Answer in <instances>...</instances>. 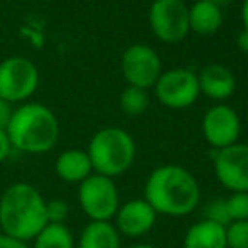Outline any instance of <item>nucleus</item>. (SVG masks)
<instances>
[{"label": "nucleus", "mask_w": 248, "mask_h": 248, "mask_svg": "<svg viewBox=\"0 0 248 248\" xmlns=\"http://www.w3.org/2000/svg\"><path fill=\"white\" fill-rule=\"evenodd\" d=\"M144 199L157 215L187 216L198 208L201 199L198 179L177 164L159 166L149 174L144 186Z\"/></svg>", "instance_id": "f257e3e1"}, {"label": "nucleus", "mask_w": 248, "mask_h": 248, "mask_svg": "<svg viewBox=\"0 0 248 248\" xmlns=\"http://www.w3.org/2000/svg\"><path fill=\"white\" fill-rule=\"evenodd\" d=\"M47 225L46 199L29 183H14L0 196V230L20 242H32Z\"/></svg>", "instance_id": "f03ea898"}, {"label": "nucleus", "mask_w": 248, "mask_h": 248, "mask_svg": "<svg viewBox=\"0 0 248 248\" xmlns=\"http://www.w3.org/2000/svg\"><path fill=\"white\" fill-rule=\"evenodd\" d=\"M14 150L39 155L54 149L59 139V122L43 103H26L16 108L7 127Z\"/></svg>", "instance_id": "7ed1b4c3"}, {"label": "nucleus", "mask_w": 248, "mask_h": 248, "mask_svg": "<svg viewBox=\"0 0 248 248\" xmlns=\"http://www.w3.org/2000/svg\"><path fill=\"white\" fill-rule=\"evenodd\" d=\"M86 154L92 160L93 172L115 179L134 166L137 145L124 128L105 127L92 137Z\"/></svg>", "instance_id": "20e7f679"}, {"label": "nucleus", "mask_w": 248, "mask_h": 248, "mask_svg": "<svg viewBox=\"0 0 248 248\" xmlns=\"http://www.w3.org/2000/svg\"><path fill=\"white\" fill-rule=\"evenodd\" d=\"M78 202L90 221H110L120 208V194L113 179L93 172L78 184Z\"/></svg>", "instance_id": "39448f33"}, {"label": "nucleus", "mask_w": 248, "mask_h": 248, "mask_svg": "<svg viewBox=\"0 0 248 248\" xmlns=\"http://www.w3.org/2000/svg\"><path fill=\"white\" fill-rule=\"evenodd\" d=\"M39 85V71L31 59L12 56L0 62V100L19 103L34 95Z\"/></svg>", "instance_id": "423d86ee"}, {"label": "nucleus", "mask_w": 248, "mask_h": 248, "mask_svg": "<svg viewBox=\"0 0 248 248\" xmlns=\"http://www.w3.org/2000/svg\"><path fill=\"white\" fill-rule=\"evenodd\" d=\"M189 7L184 0H154L149 9V24L154 36L166 44H177L189 32Z\"/></svg>", "instance_id": "0eeeda50"}, {"label": "nucleus", "mask_w": 248, "mask_h": 248, "mask_svg": "<svg viewBox=\"0 0 248 248\" xmlns=\"http://www.w3.org/2000/svg\"><path fill=\"white\" fill-rule=\"evenodd\" d=\"M155 96L164 107L172 110L189 108L198 100L199 85L198 75L191 69L176 68L164 71L154 85Z\"/></svg>", "instance_id": "6e6552de"}, {"label": "nucleus", "mask_w": 248, "mask_h": 248, "mask_svg": "<svg viewBox=\"0 0 248 248\" xmlns=\"http://www.w3.org/2000/svg\"><path fill=\"white\" fill-rule=\"evenodd\" d=\"M122 75L128 86L149 90L162 75V62L155 51L147 44H134L122 56Z\"/></svg>", "instance_id": "1a4fd4ad"}, {"label": "nucleus", "mask_w": 248, "mask_h": 248, "mask_svg": "<svg viewBox=\"0 0 248 248\" xmlns=\"http://www.w3.org/2000/svg\"><path fill=\"white\" fill-rule=\"evenodd\" d=\"M215 176L232 193H248V144L236 142L216 150Z\"/></svg>", "instance_id": "9d476101"}, {"label": "nucleus", "mask_w": 248, "mask_h": 248, "mask_svg": "<svg viewBox=\"0 0 248 248\" xmlns=\"http://www.w3.org/2000/svg\"><path fill=\"white\" fill-rule=\"evenodd\" d=\"M202 135L213 149L219 150L236 144L242 130L240 117L228 105H215L202 117Z\"/></svg>", "instance_id": "9b49d317"}, {"label": "nucleus", "mask_w": 248, "mask_h": 248, "mask_svg": "<svg viewBox=\"0 0 248 248\" xmlns=\"http://www.w3.org/2000/svg\"><path fill=\"white\" fill-rule=\"evenodd\" d=\"M155 221L157 213L144 198H140L130 199V201L120 204L117 215H115L113 226L120 233V236L124 235L128 238H140L154 228Z\"/></svg>", "instance_id": "f8f14e48"}, {"label": "nucleus", "mask_w": 248, "mask_h": 248, "mask_svg": "<svg viewBox=\"0 0 248 248\" xmlns=\"http://www.w3.org/2000/svg\"><path fill=\"white\" fill-rule=\"evenodd\" d=\"M199 93L216 101L228 100L236 90V78L226 66L208 64L198 75Z\"/></svg>", "instance_id": "ddd939ff"}, {"label": "nucleus", "mask_w": 248, "mask_h": 248, "mask_svg": "<svg viewBox=\"0 0 248 248\" xmlns=\"http://www.w3.org/2000/svg\"><path fill=\"white\" fill-rule=\"evenodd\" d=\"M54 170L59 179L68 184H81L86 177L93 174L92 160L86 150L81 149L62 150L56 159Z\"/></svg>", "instance_id": "4468645a"}, {"label": "nucleus", "mask_w": 248, "mask_h": 248, "mask_svg": "<svg viewBox=\"0 0 248 248\" xmlns=\"http://www.w3.org/2000/svg\"><path fill=\"white\" fill-rule=\"evenodd\" d=\"M189 17V31L199 36H211L218 32L223 26V10L219 5L208 0H198L187 10Z\"/></svg>", "instance_id": "2eb2a0df"}, {"label": "nucleus", "mask_w": 248, "mask_h": 248, "mask_svg": "<svg viewBox=\"0 0 248 248\" xmlns=\"http://www.w3.org/2000/svg\"><path fill=\"white\" fill-rule=\"evenodd\" d=\"M184 248H226V226L201 219L184 235Z\"/></svg>", "instance_id": "dca6fc26"}, {"label": "nucleus", "mask_w": 248, "mask_h": 248, "mask_svg": "<svg viewBox=\"0 0 248 248\" xmlns=\"http://www.w3.org/2000/svg\"><path fill=\"white\" fill-rule=\"evenodd\" d=\"M76 248H122L120 233L110 221H90L81 230Z\"/></svg>", "instance_id": "f3484780"}, {"label": "nucleus", "mask_w": 248, "mask_h": 248, "mask_svg": "<svg viewBox=\"0 0 248 248\" xmlns=\"http://www.w3.org/2000/svg\"><path fill=\"white\" fill-rule=\"evenodd\" d=\"M31 248H76V240L66 225L47 223L32 240Z\"/></svg>", "instance_id": "a211bd4d"}, {"label": "nucleus", "mask_w": 248, "mask_h": 248, "mask_svg": "<svg viewBox=\"0 0 248 248\" xmlns=\"http://www.w3.org/2000/svg\"><path fill=\"white\" fill-rule=\"evenodd\" d=\"M149 93L147 90L137 86H127L120 95V108L125 115L139 117L149 108Z\"/></svg>", "instance_id": "6ab92c4d"}, {"label": "nucleus", "mask_w": 248, "mask_h": 248, "mask_svg": "<svg viewBox=\"0 0 248 248\" xmlns=\"http://www.w3.org/2000/svg\"><path fill=\"white\" fill-rule=\"evenodd\" d=\"M226 248H248V219L226 226Z\"/></svg>", "instance_id": "aec40b11"}, {"label": "nucleus", "mask_w": 248, "mask_h": 248, "mask_svg": "<svg viewBox=\"0 0 248 248\" xmlns=\"http://www.w3.org/2000/svg\"><path fill=\"white\" fill-rule=\"evenodd\" d=\"M226 208L232 221L248 219V193H233L226 199Z\"/></svg>", "instance_id": "412c9836"}, {"label": "nucleus", "mask_w": 248, "mask_h": 248, "mask_svg": "<svg viewBox=\"0 0 248 248\" xmlns=\"http://www.w3.org/2000/svg\"><path fill=\"white\" fill-rule=\"evenodd\" d=\"M69 218V204L64 199H51L46 201V219L52 225H66Z\"/></svg>", "instance_id": "4be33fe9"}, {"label": "nucleus", "mask_w": 248, "mask_h": 248, "mask_svg": "<svg viewBox=\"0 0 248 248\" xmlns=\"http://www.w3.org/2000/svg\"><path fill=\"white\" fill-rule=\"evenodd\" d=\"M204 219L228 226L232 223V219H230L228 208H226V199H215V201L209 202L204 209Z\"/></svg>", "instance_id": "5701e85b"}, {"label": "nucleus", "mask_w": 248, "mask_h": 248, "mask_svg": "<svg viewBox=\"0 0 248 248\" xmlns=\"http://www.w3.org/2000/svg\"><path fill=\"white\" fill-rule=\"evenodd\" d=\"M12 144L9 140V135H7L5 130H0V164L5 162L9 159L10 152H12Z\"/></svg>", "instance_id": "b1692460"}, {"label": "nucleus", "mask_w": 248, "mask_h": 248, "mask_svg": "<svg viewBox=\"0 0 248 248\" xmlns=\"http://www.w3.org/2000/svg\"><path fill=\"white\" fill-rule=\"evenodd\" d=\"M12 113L14 110L10 108V103L0 100V130H7L10 118H12Z\"/></svg>", "instance_id": "393cba45"}, {"label": "nucleus", "mask_w": 248, "mask_h": 248, "mask_svg": "<svg viewBox=\"0 0 248 248\" xmlns=\"http://www.w3.org/2000/svg\"><path fill=\"white\" fill-rule=\"evenodd\" d=\"M0 248H31L29 243L20 242V240H16L12 236H7L3 233H0Z\"/></svg>", "instance_id": "a878e982"}, {"label": "nucleus", "mask_w": 248, "mask_h": 248, "mask_svg": "<svg viewBox=\"0 0 248 248\" xmlns=\"http://www.w3.org/2000/svg\"><path fill=\"white\" fill-rule=\"evenodd\" d=\"M236 44H238V47L243 52H248V32L247 31H242V32L238 34V37H236Z\"/></svg>", "instance_id": "bb28decb"}, {"label": "nucleus", "mask_w": 248, "mask_h": 248, "mask_svg": "<svg viewBox=\"0 0 248 248\" xmlns=\"http://www.w3.org/2000/svg\"><path fill=\"white\" fill-rule=\"evenodd\" d=\"M242 22H243V31L248 32V0H243L242 3Z\"/></svg>", "instance_id": "cd10ccee"}, {"label": "nucleus", "mask_w": 248, "mask_h": 248, "mask_svg": "<svg viewBox=\"0 0 248 248\" xmlns=\"http://www.w3.org/2000/svg\"><path fill=\"white\" fill-rule=\"evenodd\" d=\"M128 248H155L154 245H147V243H137V245H132Z\"/></svg>", "instance_id": "c85d7f7f"}, {"label": "nucleus", "mask_w": 248, "mask_h": 248, "mask_svg": "<svg viewBox=\"0 0 248 248\" xmlns=\"http://www.w3.org/2000/svg\"><path fill=\"white\" fill-rule=\"evenodd\" d=\"M208 2L216 3V5H219V7H221L223 3H230V2H232V0H208Z\"/></svg>", "instance_id": "c756f323"}]
</instances>
